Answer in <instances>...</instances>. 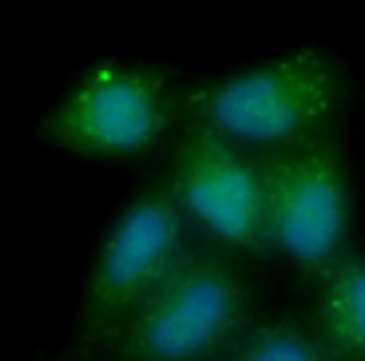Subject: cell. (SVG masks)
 Masks as SVG:
<instances>
[{
	"label": "cell",
	"instance_id": "cell-2",
	"mask_svg": "<svg viewBox=\"0 0 365 361\" xmlns=\"http://www.w3.org/2000/svg\"><path fill=\"white\" fill-rule=\"evenodd\" d=\"M258 290L235 254L195 243L111 342L115 361H227L255 325Z\"/></svg>",
	"mask_w": 365,
	"mask_h": 361
},
{
	"label": "cell",
	"instance_id": "cell-4",
	"mask_svg": "<svg viewBox=\"0 0 365 361\" xmlns=\"http://www.w3.org/2000/svg\"><path fill=\"white\" fill-rule=\"evenodd\" d=\"M182 123V88L159 63L100 60L36 123L48 147L76 159L131 163L171 143Z\"/></svg>",
	"mask_w": 365,
	"mask_h": 361
},
{
	"label": "cell",
	"instance_id": "cell-3",
	"mask_svg": "<svg viewBox=\"0 0 365 361\" xmlns=\"http://www.w3.org/2000/svg\"><path fill=\"white\" fill-rule=\"evenodd\" d=\"M195 226L182 215L163 171L123 199L103 226L76 314V337L88 350H111L119 330L167 282L195 246Z\"/></svg>",
	"mask_w": 365,
	"mask_h": 361
},
{
	"label": "cell",
	"instance_id": "cell-1",
	"mask_svg": "<svg viewBox=\"0 0 365 361\" xmlns=\"http://www.w3.org/2000/svg\"><path fill=\"white\" fill-rule=\"evenodd\" d=\"M346 96L349 80L338 56L302 48L182 88V119L210 127L258 159H270L306 139L338 131Z\"/></svg>",
	"mask_w": 365,
	"mask_h": 361
},
{
	"label": "cell",
	"instance_id": "cell-7",
	"mask_svg": "<svg viewBox=\"0 0 365 361\" xmlns=\"http://www.w3.org/2000/svg\"><path fill=\"white\" fill-rule=\"evenodd\" d=\"M310 325L334 361H365V254L349 250L314 282Z\"/></svg>",
	"mask_w": 365,
	"mask_h": 361
},
{
	"label": "cell",
	"instance_id": "cell-5",
	"mask_svg": "<svg viewBox=\"0 0 365 361\" xmlns=\"http://www.w3.org/2000/svg\"><path fill=\"white\" fill-rule=\"evenodd\" d=\"M262 163L270 250L314 286L354 250V179L341 139L326 131Z\"/></svg>",
	"mask_w": 365,
	"mask_h": 361
},
{
	"label": "cell",
	"instance_id": "cell-6",
	"mask_svg": "<svg viewBox=\"0 0 365 361\" xmlns=\"http://www.w3.org/2000/svg\"><path fill=\"white\" fill-rule=\"evenodd\" d=\"M163 179L202 243L235 258L274 254L266 226V163L258 155L182 119L167 143Z\"/></svg>",
	"mask_w": 365,
	"mask_h": 361
},
{
	"label": "cell",
	"instance_id": "cell-8",
	"mask_svg": "<svg viewBox=\"0 0 365 361\" xmlns=\"http://www.w3.org/2000/svg\"><path fill=\"white\" fill-rule=\"evenodd\" d=\"M227 361H334V357L322 345L310 317L278 314V317H255V325L238 337Z\"/></svg>",
	"mask_w": 365,
	"mask_h": 361
}]
</instances>
